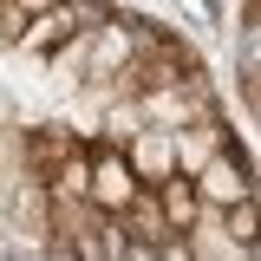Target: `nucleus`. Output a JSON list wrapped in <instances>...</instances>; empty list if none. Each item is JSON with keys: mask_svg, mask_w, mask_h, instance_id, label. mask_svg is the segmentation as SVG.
<instances>
[{"mask_svg": "<svg viewBox=\"0 0 261 261\" xmlns=\"http://www.w3.org/2000/svg\"><path fill=\"white\" fill-rule=\"evenodd\" d=\"M190 190H196V202H202L209 216H228L235 202H255V157H248V137H235L222 157H209L190 176Z\"/></svg>", "mask_w": 261, "mask_h": 261, "instance_id": "f257e3e1", "label": "nucleus"}, {"mask_svg": "<svg viewBox=\"0 0 261 261\" xmlns=\"http://www.w3.org/2000/svg\"><path fill=\"white\" fill-rule=\"evenodd\" d=\"M85 163H92V176H85V209L92 216H124L130 196H137V176H130L124 150H111V144H85Z\"/></svg>", "mask_w": 261, "mask_h": 261, "instance_id": "f03ea898", "label": "nucleus"}, {"mask_svg": "<svg viewBox=\"0 0 261 261\" xmlns=\"http://www.w3.org/2000/svg\"><path fill=\"white\" fill-rule=\"evenodd\" d=\"M92 137L79 124H65V118H33V124H20V176H46L53 163H65L72 150H85Z\"/></svg>", "mask_w": 261, "mask_h": 261, "instance_id": "7ed1b4c3", "label": "nucleus"}, {"mask_svg": "<svg viewBox=\"0 0 261 261\" xmlns=\"http://www.w3.org/2000/svg\"><path fill=\"white\" fill-rule=\"evenodd\" d=\"M228 144H235V124H228V111H216V118H196V124H183V130H170L176 176H196L209 157H222Z\"/></svg>", "mask_w": 261, "mask_h": 261, "instance_id": "20e7f679", "label": "nucleus"}, {"mask_svg": "<svg viewBox=\"0 0 261 261\" xmlns=\"http://www.w3.org/2000/svg\"><path fill=\"white\" fill-rule=\"evenodd\" d=\"M124 163H130V176H137V190H157V183L176 176V157H170V137L163 130H137L124 144Z\"/></svg>", "mask_w": 261, "mask_h": 261, "instance_id": "39448f33", "label": "nucleus"}, {"mask_svg": "<svg viewBox=\"0 0 261 261\" xmlns=\"http://www.w3.org/2000/svg\"><path fill=\"white\" fill-rule=\"evenodd\" d=\"M85 176H92V163H85V150H72L65 163H53V170L39 176V190H46L53 209H79V202H85Z\"/></svg>", "mask_w": 261, "mask_h": 261, "instance_id": "423d86ee", "label": "nucleus"}, {"mask_svg": "<svg viewBox=\"0 0 261 261\" xmlns=\"http://www.w3.org/2000/svg\"><path fill=\"white\" fill-rule=\"evenodd\" d=\"M157 209H163V228L170 235H190L196 228V216H202V202H196V190H190V176H170V183H157Z\"/></svg>", "mask_w": 261, "mask_h": 261, "instance_id": "0eeeda50", "label": "nucleus"}, {"mask_svg": "<svg viewBox=\"0 0 261 261\" xmlns=\"http://www.w3.org/2000/svg\"><path fill=\"white\" fill-rule=\"evenodd\" d=\"M222 235L235 242V248H255V202H235L222 216Z\"/></svg>", "mask_w": 261, "mask_h": 261, "instance_id": "6e6552de", "label": "nucleus"}, {"mask_svg": "<svg viewBox=\"0 0 261 261\" xmlns=\"http://www.w3.org/2000/svg\"><path fill=\"white\" fill-rule=\"evenodd\" d=\"M7 7H13V13H20V20H27V27H33V20H39V13H53L59 0H7Z\"/></svg>", "mask_w": 261, "mask_h": 261, "instance_id": "1a4fd4ad", "label": "nucleus"}, {"mask_svg": "<svg viewBox=\"0 0 261 261\" xmlns=\"http://www.w3.org/2000/svg\"><path fill=\"white\" fill-rule=\"evenodd\" d=\"M157 261H190V248H183V235H170V242H157Z\"/></svg>", "mask_w": 261, "mask_h": 261, "instance_id": "9d476101", "label": "nucleus"}]
</instances>
